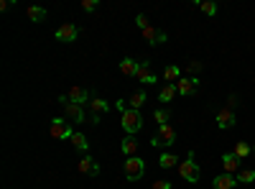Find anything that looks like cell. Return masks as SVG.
Returning a JSON list of instances; mask_svg holds the SVG:
<instances>
[{
	"label": "cell",
	"mask_w": 255,
	"mask_h": 189,
	"mask_svg": "<svg viewBox=\"0 0 255 189\" xmlns=\"http://www.w3.org/2000/svg\"><path fill=\"white\" fill-rule=\"evenodd\" d=\"M120 125L125 128V133L128 136H136L138 130L143 128V115L138 113V110H133V108H128L123 115H120Z\"/></svg>",
	"instance_id": "cell-1"
},
{
	"label": "cell",
	"mask_w": 255,
	"mask_h": 189,
	"mask_svg": "<svg viewBox=\"0 0 255 189\" xmlns=\"http://www.w3.org/2000/svg\"><path fill=\"white\" fill-rule=\"evenodd\" d=\"M179 177H182L184 182H199V177H202V171H199V164L194 161V151H189V156H186V161L184 164H179Z\"/></svg>",
	"instance_id": "cell-2"
},
{
	"label": "cell",
	"mask_w": 255,
	"mask_h": 189,
	"mask_svg": "<svg viewBox=\"0 0 255 189\" xmlns=\"http://www.w3.org/2000/svg\"><path fill=\"white\" fill-rule=\"evenodd\" d=\"M176 138H179V136H176V130H174L171 123L158 125V133L151 138V146H153V149H158V146H174Z\"/></svg>",
	"instance_id": "cell-3"
},
{
	"label": "cell",
	"mask_w": 255,
	"mask_h": 189,
	"mask_svg": "<svg viewBox=\"0 0 255 189\" xmlns=\"http://www.w3.org/2000/svg\"><path fill=\"white\" fill-rule=\"evenodd\" d=\"M59 103H62L64 108V115H67V120L69 123H82L84 120V108L79 103H72V100L64 95V97H59Z\"/></svg>",
	"instance_id": "cell-4"
},
{
	"label": "cell",
	"mask_w": 255,
	"mask_h": 189,
	"mask_svg": "<svg viewBox=\"0 0 255 189\" xmlns=\"http://www.w3.org/2000/svg\"><path fill=\"white\" fill-rule=\"evenodd\" d=\"M143 174H146L143 158H141V156H130L128 161H125V177H128V182H138Z\"/></svg>",
	"instance_id": "cell-5"
},
{
	"label": "cell",
	"mask_w": 255,
	"mask_h": 189,
	"mask_svg": "<svg viewBox=\"0 0 255 189\" xmlns=\"http://www.w3.org/2000/svg\"><path fill=\"white\" fill-rule=\"evenodd\" d=\"M87 105H89V120H92L95 125L100 123V115H105L110 110V103H105L102 97H89Z\"/></svg>",
	"instance_id": "cell-6"
},
{
	"label": "cell",
	"mask_w": 255,
	"mask_h": 189,
	"mask_svg": "<svg viewBox=\"0 0 255 189\" xmlns=\"http://www.w3.org/2000/svg\"><path fill=\"white\" fill-rule=\"evenodd\" d=\"M56 41H62V43H72V41H77L79 36V26H74V23H62L56 28Z\"/></svg>",
	"instance_id": "cell-7"
},
{
	"label": "cell",
	"mask_w": 255,
	"mask_h": 189,
	"mask_svg": "<svg viewBox=\"0 0 255 189\" xmlns=\"http://www.w3.org/2000/svg\"><path fill=\"white\" fill-rule=\"evenodd\" d=\"M51 136L54 138H72L74 130H72V123L67 118H54L51 120Z\"/></svg>",
	"instance_id": "cell-8"
},
{
	"label": "cell",
	"mask_w": 255,
	"mask_h": 189,
	"mask_svg": "<svg viewBox=\"0 0 255 189\" xmlns=\"http://www.w3.org/2000/svg\"><path fill=\"white\" fill-rule=\"evenodd\" d=\"M77 171H79V174H87V177H92V179H97V177H100V164H97L89 153H84V158L77 164Z\"/></svg>",
	"instance_id": "cell-9"
},
{
	"label": "cell",
	"mask_w": 255,
	"mask_h": 189,
	"mask_svg": "<svg viewBox=\"0 0 255 189\" xmlns=\"http://www.w3.org/2000/svg\"><path fill=\"white\" fill-rule=\"evenodd\" d=\"M215 120H217V125H219L222 130H230V128L237 123V115H235L232 108H222V110H217Z\"/></svg>",
	"instance_id": "cell-10"
},
{
	"label": "cell",
	"mask_w": 255,
	"mask_h": 189,
	"mask_svg": "<svg viewBox=\"0 0 255 189\" xmlns=\"http://www.w3.org/2000/svg\"><path fill=\"white\" fill-rule=\"evenodd\" d=\"M176 90L179 95H184V97H191L194 92L199 90V77H189V79H179L176 82Z\"/></svg>",
	"instance_id": "cell-11"
},
{
	"label": "cell",
	"mask_w": 255,
	"mask_h": 189,
	"mask_svg": "<svg viewBox=\"0 0 255 189\" xmlns=\"http://www.w3.org/2000/svg\"><path fill=\"white\" fill-rule=\"evenodd\" d=\"M141 34H143V41H148L151 46H158V43L166 41V34H163L161 28H156V26H148L146 31H141Z\"/></svg>",
	"instance_id": "cell-12"
},
{
	"label": "cell",
	"mask_w": 255,
	"mask_h": 189,
	"mask_svg": "<svg viewBox=\"0 0 255 189\" xmlns=\"http://www.w3.org/2000/svg\"><path fill=\"white\" fill-rule=\"evenodd\" d=\"M136 77H138V82H143V84H156V82H158V77L151 72V62H141Z\"/></svg>",
	"instance_id": "cell-13"
},
{
	"label": "cell",
	"mask_w": 255,
	"mask_h": 189,
	"mask_svg": "<svg viewBox=\"0 0 255 189\" xmlns=\"http://www.w3.org/2000/svg\"><path fill=\"white\" fill-rule=\"evenodd\" d=\"M67 97L72 100V103L84 105V103H89V90H84V87H72V90L67 92Z\"/></svg>",
	"instance_id": "cell-14"
},
{
	"label": "cell",
	"mask_w": 255,
	"mask_h": 189,
	"mask_svg": "<svg viewBox=\"0 0 255 189\" xmlns=\"http://www.w3.org/2000/svg\"><path fill=\"white\" fill-rule=\"evenodd\" d=\"M222 166H224V174H232L235 177V174L240 171V158L232 156V153H224L222 156Z\"/></svg>",
	"instance_id": "cell-15"
},
{
	"label": "cell",
	"mask_w": 255,
	"mask_h": 189,
	"mask_svg": "<svg viewBox=\"0 0 255 189\" xmlns=\"http://www.w3.org/2000/svg\"><path fill=\"white\" fill-rule=\"evenodd\" d=\"M235 184H237V179L232 177V174H219V177L212 179V187H215V189H232Z\"/></svg>",
	"instance_id": "cell-16"
},
{
	"label": "cell",
	"mask_w": 255,
	"mask_h": 189,
	"mask_svg": "<svg viewBox=\"0 0 255 189\" xmlns=\"http://www.w3.org/2000/svg\"><path fill=\"white\" fill-rule=\"evenodd\" d=\"M138 62L136 59H133V56H125V59L123 62H120V72H123V75L125 77H136V72H138Z\"/></svg>",
	"instance_id": "cell-17"
},
{
	"label": "cell",
	"mask_w": 255,
	"mask_h": 189,
	"mask_svg": "<svg viewBox=\"0 0 255 189\" xmlns=\"http://www.w3.org/2000/svg\"><path fill=\"white\" fill-rule=\"evenodd\" d=\"M120 149H123V153H125L128 158L136 156V151H138V138H136V136H125L123 143H120Z\"/></svg>",
	"instance_id": "cell-18"
},
{
	"label": "cell",
	"mask_w": 255,
	"mask_h": 189,
	"mask_svg": "<svg viewBox=\"0 0 255 189\" xmlns=\"http://www.w3.org/2000/svg\"><path fill=\"white\" fill-rule=\"evenodd\" d=\"M163 79H166V84H176V79H182V69L176 64H169L163 69Z\"/></svg>",
	"instance_id": "cell-19"
},
{
	"label": "cell",
	"mask_w": 255,
	"mask_h": 189,
	"mask_svg": "<svg viewBox=\"0 0 255 189\" xmlns=\"http://www.w3.org/2000/svg\"><path fill=\"white\" fill-rule=\"evenodd\" d=\"M176 92H179V90H176V84H163V90L158 92V100H161V103H171Z\"/></svg>",
	"instance_id": "cell-20"
},
{
	"label": "cell",
	"mask_w": 255,
	"mask_h": 189,
	"mask_svg": "<svg viewBox=\"0 0 255 189\" xmlns=\"http://www.w3.org/2000/svg\"><path fill=\"white\" fill-rule=\"evenodd\" d=\"M69 141L74 143V149H79V151H84V153H87L89 143H87V136H84V133H77V130H74V136H72Z\"/></svg>",
	"instance_id": "cell-21"
},
{
	"label": "cell",
	"mask_w": 255,
	"mask_h": 189,
	"mask_svg": "<svg viewBox=\"0 0 255 189\" xmlns=\"http://www.w3.org/2000/svg\"><path fill=\"white\" fill-rule=\"evenodd\" d=\"M235 179H237V184H250V182H255V171L253 169H240L235 174Z\"/></svg>",
	"instance_id": "cell-22"
},
{
	"label": "cell",
	"mask_w": 255,
	"mask_h": 189,
	"mask_svg": "<svg viewBox=\"0 0 255 189\" xmlns=\"http://www.w3.org/2000/svg\"><path fill=\"white\" fill-rule=\"evenodd\" d=\"M28 18H31L34 23H43V18H46V10L38 8V5H31V8H28Z\"/></svg>",
	"instance_id": "cell-23"
},
{
	"label": "cell",
	"mask_w": 255,
	"mask_h": 189,
	"mask_svg": "<svg viewBox=\"0 0 255 189\" xmlns=\"http://www.w3.org/2000/svg\"><path fill=\"white\" fill-rule=\"evenodd\" d=\"M197 5H199V10L204 13V16H215V13H217V3H212V0H204V3L197 0Z\"/></svg>",
	"instance_id": "cell-24"
},
{
	"label": "cell",
	"mask_w": 255,
	"mask_h": 189,
	"mask_svg": "<svg viewBox=\"0 0 255 189\" xmlns=\"http://www.w3.org/2000/svg\"><path fill=\"white\" fill-rule=\"evenodd\" d=\"M153 118H156V123H158V125H166V123H169V118H171V113H169L166 108H156Z\"/></svg>",
	"instance_id": "cell-25"
},
{
	"label": "cell",
	"mask_w": 255,
	"mask_h": 189,
	"mask_svg": "<svg viewBox=\"0 0 255 189\" xmlns=\"http://www.w3.org/2000/svg\"><path fill=\"white\" fill-rule=\"evenodd\" d=\"M128 103H130V108H133V110L143 108V105H146V92H143V90H141V92H136V95H133V97L128 100Z\"/></svg>",
	"instance_id": "cell-26"
},
{
	"label": "cell",
	"mask_w": 255,
	"mask_h": 189,
	"mask_svg": "<svg viewBox=\"0 0 255 189\" xmlns=\"http://www.w3.org/2000/svg\"><path fill=\"white\" fill-rule=\"evenodd\" d=\"M158 164H161V169H171L174 164H179V158H176L174 153H163V156L158 158Z\"/></svg>",
	"instance_id": "cell-27"
},
{
	"label": "cell",
	"mask_w": 255,
	"mask_h": 189,
	"mask_svg": "<svg viewBox=\"0 0 255 189\" xmlns=\"http://www.w3.org/2000/svg\"><path fill=\"white\" fill-rule=\"evenodd\" d=\"M232 156H237V158H245V156H250V146L248 143H235V151H232Z\"/></svg>",
	"instance_id": "cell-28"
},
{
	"label": "cell",
	"mask_w": 255,
	"mask_h": 189,
	"mask_svg": "<svg viewBox=\"0 0 255 189\" xmlns=\"http://www.w3.org/2000/svg\"><path fill=\"white\" fill-rule=\"evenodd\" d=\"M82 8H84L87 13H95V10L100 8V0H82Z\"/></svg>",
	"instance_id": "cell-29"
},
{
	"label": "cell",
	"mask_w": 255,
	"mask_h": 189,
	"mask_svg": "<svg viewBox=\"0 0 255 189\" xmlns=\"http://www.w3.org/2000/svg\"><path fill=\"white\" fill-rule=\"evenodd\" d=\"M186 69H189V75L197 77L199 72H202V62H189V64H186Z\"/></svg>",
	"instance_id": "cell-30"
},
{
	"label": "cell",
	"mask_w": 255,
	"mask_h": 189,
	"mask_svg": "<svg viewBox=\"0 0 255 189\" xmlns=\"http://www.w3.org/2000/svg\"><path fill=\"white\" fill-rule=\"evenodd\" d=\"M136 23H138V28H141V31H146V28L151 26V23H148V18L143 16V13H138V16H136Z\"/></svg>",
	"instance_id": "cell-31"
},
{
	"label": "cell",
	"mask_w": 255,
	"mask_h": 189,
	"mask_svg": "<svg viewBox=\"0 0 255 189\" xmlns=\"http://www.w3.org/2000/svg\"><path fill=\"white\" fill-rule=\"evenodd\" d=\"M153 189H171V182H166V179H158V182H153Z\"/></svg>",
	"instance_id": "cell-32"
},
{
	"label": "cell",
	"mask_w": 255,
	"mask_h": 189,
	"mask_svg": "<svg viewBox=\"0 0 255 189\" xmlns=\"http://www.w3.org/2000/svg\"><path fill=\"white\" fill-rule=\"evenodd\" d=\"M125 103H128V100H117V103H115V105H117V110H120V115H123V113L128 110V105H125Z\"/></svg>",
	"instance_id": "cell-33"
},
{
	"label": "cell",
	"mask_w": 255,
	"mask_h": 189,
	"mask_svg": "<svg viewBox=\"0 0 255 189\" xmlns=\"http://www.w3.org/2000/svg\"><path fill=\"white\" fill-rule=\"evenodd\" d=\"M13 3H10V0H3V3H0V10H8Z\"/></svg>",
	"instance_id": "cell-34"
},
{
	"label": "cell",
	"mask_w": 255,
	"mask_h": 189,
	"mask_svg": "<svg viewBox=\"0 0 255 189\" xmlns=\"http://www.w3.org/2000/svg\"><path fill=\"white\" fill-rule=\"evenodd\" d=\"M253 153H255V149H253Z\"/></svg>",
	"instance_id": "cell-35"
}]
</instances>
